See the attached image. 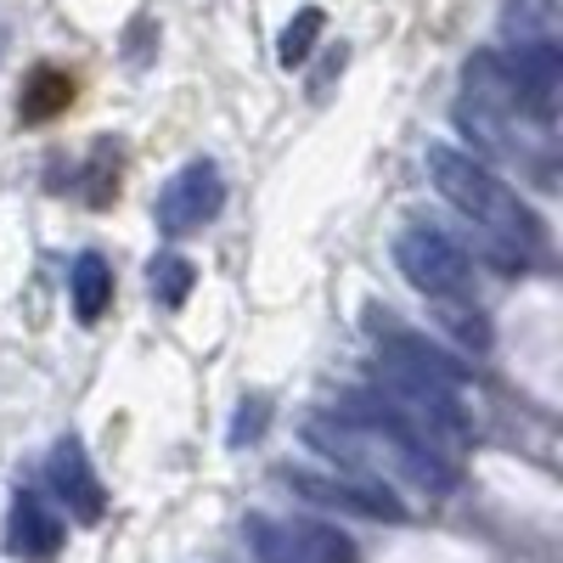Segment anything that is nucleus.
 <instances>
[{"label": "nucleus", "mask_w": 563, "mask_h": 563, "mask_svg": "<svg viewBox=\"0 0 563 563\" xmlns=\"http://www.w3.org/2000/svg\"><path fill=\"white\" fill-rule=\"evenodd\" d=\"M147 288H153V299L164 310H180L186 299H192V288H198V265L186 260V254H158L147 265Z\"/></svg>", "instance_id": "f8f14e48"}, {"label": "nucleus", "mask_w": 563, "mask_h": 563, "mask_svg": "<svg viewBox=\"0 0 563 563\" xmlns=\"http://www.w3.org/2000/svg\"><path fill=\"white\" fill-rule=\"evenodd\" d=\"M372 389H378L406 422L411 434L456 462L467 451V411H462V366H451L445 350L429 339L406 333L395 321H378V361H372Z\"/></svg>", "instance_id": "f03ea898"}, {"label": "nucleus", "mask_w": 563, "mask_h": 563, "mask_svg": "<svg viewBox=\"0 0 563 563\" xmlns=\"http://www.w3.org/2000/svg\"><path fill=\"white\" fill-rule=\"evenodd\" d=\"M45 485H52V496L68 507V519L79 525H102V512H108V490L97 479V467H90L85 445L74 434H63L52 445V456H45Z\"/></svg>", "instance_id": "423d86ee"}, {"label": "nucleus", "mask_w": 563, "mask_h": 563, "mask_svg": "<svg viewBox=\"0 0 563 563\" xmlns=\"http://www.w3.org/2000/svg\"><path fill=\"white\" fill-rule=\"evenodd\" d=\"M321 34H327V12H321V7H299L294 23L282 29V40H276V63H282V68L310 63V52H316Z\"/></svg>", "instance_id": "4468645a"}, {"label": "nucleus", "mask_w": 563, "mask_h": 563, "mask_svg": "<svg viewBox=\"0 0 563 563\" xmlns=\"http://www.w3.org/2000/svg\"><path fill=\"white\" fill-rule=\"evenodd\" d=\"M265 422H271V400H265V395H249V400L238 406V417H231V429H225V445H231V451L254 445V440L265 434Z\"/></svg>", "instance_id": "a211bd4d"}, {"label": "nucleus", "mask_w": 563, "mask_h": 563, "mask_svg": "<svg viewBox=\"0 0 563 563\" xmlns=\"http://www.w3.org/2000/svg\"><path fill=\"white\" fill-rule=\"evenodd\" d=\"M288 530H294V541L305 547V558H310V563H355L350 536H344V530H333V525H316V519H288Z\"/></svg>", "instance_id": "dca6fc26"}, {"label": "nucleus", "mask_w": 563, "mask_h": 563, "mask_svg": "<svg viewBox=\"0 0 563 563\" xmlns=\"http://www.w3.org/2000/svg\"><path fill=\"white\" fill-rule=\"evenodd\" d=\"M294 490H305L310 501L321 507H344V512H361V519H384V525H400L406 519V501L389 490V485H372V479H327V474H305V467H288Z\"/></svg>", "instance_id": "0eeeda50"}, {"label": "nucleus", "mask_w": 563, "mask_h": 563, "mask_svg": "<svg viewBox=\"0 0 563 563\" xmlns=\"http://www.w3.org/2000/svg\"><path fill=\"white\" fill-rule=\"evenodd\" d=\"M243 536L254 541L260 563H310V558H305V547L294 541L288 519H265V512H254V519L243 525Z\"/></svg>", "instance_id": "ddd939ff"}, {"label": "nucleus", "mask_w": 563, "mask_h": 563, "mask_svg": "<svg viewBox=\"0 0 563 563\" xmlns=\"http://www.w3.org/2000/svg\"><path fill=\"white\" fill-rule=\"evenodd\" d=\"M74 74L68 68H52V63H45V68H34L29 79H23V97H18V119L23 124H52L57 113H68L74 108Z\"/></svg>", "instance_id": "9d476101"}, {"label": "nucleus", "mask_w": 563, "mask_h": 563, "mask_svg": "<svg viewBox=\"0 0 563 563\" xmlns=\"http://www.w3.org/2000/svg\"><path fill=\"white\" fill-rule=\"evenodd\" d=\"M85 203H97V209H108L113 198H119V153H113V141H102L97 147V158H90V169H85Z\"/></svg>", "instance_id": "f3484780"}, {"label": "nucleus", "mask_w": 563, "mask_h": 563, "mask_svg": "<svg viewBox=\"0 0 563 563\" xmlns=\"http://www.w3.org/2000/svg\"><path fill=\"white\" fill-rule=\"evenodd\" d=\"M525 40H558L552 0H507L501 7V45H525Z\"/></svg>", "instance_id": "9b49d317"}, {"label": "nucleus", "mask_w": 563, "mask_h": 563, "mask_svg": "<svg viewBox=\"0 0 563 563\" xmlns=\"http://www.w3.org/2000/svg\"><path fill=\"white\" fill-rule=\"evenodd\" d=\"M344 63H350L344 45H339V52H327V63H321V68H316V79H310V97H316V102L327 97V85H333V79L344 74Z\"/></svg>", "instance_id": "6ab92c4d"}, {"label": "nucleus", "mask_w": 563, "mask_h": 563, "mask_svg": "<svg viewBox=\"0 0 563 563\" xmlns=\"http://www.w3.org/2000/svg\"><path fill=\"white\" fill-rule=\"evenodd\" d=\"M225 209V175L214 158H192V164H180L169 180H164V192L153 203V220L164 238H192V231H203L214 214Z\"/></svg>", "instance_id": "39448f33"}, {"label": "nucleus", "mask_w": 563, "mask_h": 563, "mask_svg": "<svg viewBox=\"0 0 563 563\" xmlns=\"http://www.w3.org/2000/svg\"><path fill=\"white\" fill-rule=\"evenodd\" d=\"M63 541H68V525L57 519V507L34 490H18L12 512H7V552L23 563H52L63 552Z\"/></svg>", "instance_id": "6e6552de"}, {"label": "nucleus", "mask_w": 563, "mask_h": 563, "mask_svg": "<svg viewBox=\"0 0 563 563\" xmlns=\"http://www.w3.org/2000/svg\"><path fill=\"white\" fill-rule=\"evenodd\" d=\"M68 294H74V316L79 327H97L113 305V265L97 254V249H85L68 271Z\"/></svg>", "instance_id": "1a4fd4ad"}, {"label": "nucleus", "mask_w": 563, "mask_h": 563, "mask_svg": "<svg viewBox=\"0 0 563 563\" xmlns=\"http://www.w3.org/2000/svg\"><path fill=\"white\" fill-rule=\"evenodd\" d=\"M395 271L422 299H467V288H474V260L434 225H406L400 231L395 238Z\"/></svg>", "instance_id": "20e7f679"}, {"label": "nucleus", "mask_w": 563, "mask_h": 563, "mask_svg": "<svg viewBox=\"0 0 563 563\" xmlns=\"http://www.w3.org/2000/svg\"><path fill=\"white\" fill-rule=\"evenodd\" d=\"M305 440H310V451L333 456L350 479L411 485V490H429V496L456 490V462H445L440 451L422 445L411 434V422L378 389H355L333 411L305 417Z\"/></svg>", "instance_id": "f257e3e1"}, {"label": "nucleus", "mask_w": 563, "mask_h": 563, "mask_svg": "<svg viewBox=\"0 0 563 563\" xmlns=\"http://www.w3.org/2000/svg\"><path fill=\"white\" fill-rule=\"evenodd\" d=\"M429 175L440 186V198L462 220H474L485 231V249L496 260L525 265V254L541 243V220L530 214V203L512 192L490 164H479L474 153H456V147H445V141H434V147H429Z\"/></svg>", "instance_id": "7ed1b4c3"}, {"label": "nucleus", "mask_w": 563, "mask_h": 563, "mask_svg": "<svg viewBox=\"0 0 563 563\" xmlns=\"http://www.w3.org/2000/svg\"><path fill=\"white\" fill-rule=\"evenodd\" d=\"M440 305V327H445V333L467 350V355H485L490 350V321L479 316V305H467V299H434Z\"/></svg>", "instance_id": "2eb2a0df"}]
</instances>
